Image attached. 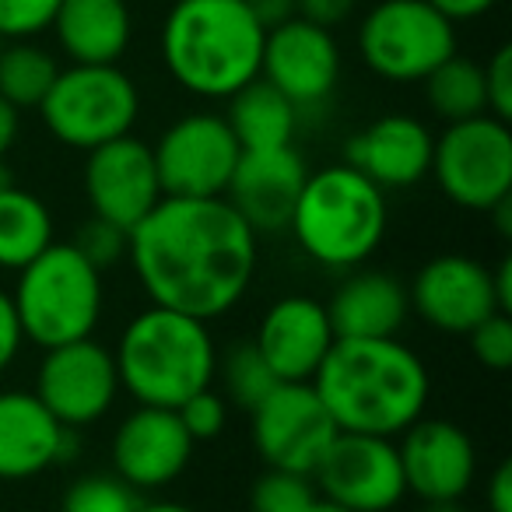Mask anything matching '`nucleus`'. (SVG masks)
I'll list each match as a JSON object with an SVG mask.
<instances>
[{"label": "nucleus", "mask_w": 512, "mask_h": 512, "mask_svg": "<svg viewBox=\"0 0 512 512\" xmlns=\"http://www.w3.org/2000/svg\"><path fill=\"white\" fill-rule=\"evenodd\" d=\"M127 260L151 306L211 323L246 299L260 235L225 197H162L127 232Z\"/></svg>", "instance_id": "1"}, {"label": "nucleus", "mask_w": 512, "mask_h": 512, "mask_svg": "<svg viewBox=\"0 0 512 512\" xmlns=\"http://www.w3.org/2000/svg\"><path fill=\"white\" fill-rule=\"evenodd\" d=\"M313 390L341 432L397 439L425 418L432 376L400 337L334 341L316 369Z\"/></svg>", "instance_id": "2"}, {"label": "nucleus", "mask_w": 512, "mask_h": 512, "mask_svg": "<svg viewBox=\"0 0 512 512\" xmlns=\"http://www.w3.org/2000/svg\"><path fill=\"white\" fill-rule=\"evenodd\" d=\"M267 29L246 0H176L162 22V64L179 88L228 99L260 78Z\"/></svg>", "instance_id": "3"}, {"label": "nucleus", "mask_w": 512, "mask_h": 512, "mask_svg": "<svg viewBox=\"0 0 512 512\" xmlns=\"http://www.w3.org/2000/svg\"><path fill=\"white\" fill-rule=\"evenodd\" d=\"M113 358L120 390L144 407L176 411L186 397L214 383L218 344L197 316L148 306L123 327Z\"/></svg>", "instance_id": "4"}, {"label": "nucleus", "mask_w": 512, "mask_h": 512, "mask_svg": "<svg viewBox=\"0 0 512 512\" xmlns=\"http://www.w3.org/2000/svg\"><path fill=\"white\" fill-rule=\"evenodd\" d=\"M386 225V190L348 162L309 172L288 221L302 253L327 271H355L372 260L386 239Z\"/></svg>", "instance_id": "5"}, {"label": "nucleus", "mask_w": 512, "mask_h": 512, "mask_svg": "<svg viewBox=\"0 0 512 512\" xmlns=\"http://www.w3.org/2000/svg\"><path fill=\"white\" fill-rule=\"evenodd\" d=\"M11 302L25 341L36 348L50 351L81 341L95 334L106 309L102 271H95L71 242H53L18 271Z\"/></svg>", "instance_id": "6"}, {"label": "nucleus", "mask_w": 512, "mask_h": 512, "mask_svg": "<svg viewBox=\"0 0 512 512\" xmlns=\"http://www.w3.org/2000/svg\"><path fill=\"white\" fill-rule=\"evenodd\" d=\"M39 113L60 144L92 151L134 130L141 92L116 64H71L57 74Z\"/></svg>", "instance_id": "7"}, {"label": "nucleus", "mask_w": 512, "mask_h": 512, "mask_svg": "<svg viewBox=\"0 0 512 512\" xmlns=\"http://www.w3.org/2000/svg\"><path fill=\"white\" fill-rule=\"evenodd\" d=\"M358 53L376 78L414 85L456 53V22L428 0H379L358 25Z\"/></svg>", "instance_id": "8"}, {"label": "nucleus", "mask_w": 512, "mask_h": 512, "mask_svg": "<svg viewBox=\"0 0 512 512\" xmlns=\"http://www.w3.org/2000/svg\"><path fill=\"white\" fill-rule=\"evenodd\" d=\"M442 197L463 211L491 214L512 200V130L491 113L449 123L432 148V169Z\"/></svg>", "instance_id": "9"}, {"label": "nucleus", "mask_w": 512, "mask_h": 512, "mask_svg": "<svg viewBox=\"0 0 512 512\" xmlns=\"http://www.w3.org/2000/svg\"><path fill=\"white\" fill-rule=\"evenodd\" d=\"M155 155L162 197H225L242 148L218 113H190L165 127Z\"/></svg>", "instance_id": "10"}, {"label": "nucleus", "mask_w": 512, "mask_h": 512, "mask_svg": "<svg viewBox=\"0 0 512 512\" xmlns=\"http://www.w3.org/2000/svg\"><path fill=\"white\" fill-rule=\"evenodd\" d=\"M249 418H253L249 425L253 446L267 467L309 477L341 432L313 383H278L249 411Z\"/></svg>", "instance_id": "11"}, {"label": "nucleus", "mask_w": 512, "mask_h": 512, "mask_svg": "<svg viewBox=\"0 0 512 512\" xmlns=\"http://www.w3.org/2000/svg\"><path fill=\"white\" fill-rule=\"evenodd\" d=\"M36 393L64 428H88L113 411L120 397L116 358L95 337L50 348L39 362Z\"/></svg>", "instance_id": "12"}, {"label": "nucleus", "mask_w": 512, "mask_h": 512, "mask_svg": "<svg viewBox=\"0 0 512 512\" xmlns=\"http://www.w3.org/2000/svg\"><path fill=\"white\" fill-rule=\"evenodd\" d=\"M313 484L320 498L351 512H390L407 495L397 442L358 432H337L316 463Z\"/></svg>", "instance_id": "13"}, {"label": "nucleus", "mask_w": 512, "mask_h": 512, "mask_svg": "<svg viewBox=\"0 0 512 512\" xmlns=\"http://www.w3.org/2000/svg\"><path fill=\"white\" fill-rule=\"evenodd\" d=\"M260 78L271 81L295 109L327 102L341 81V46L334 32L299 15L267 29Z\"/></svg>", "instance_id": "14"}, {"label": "nucleus", "mask_w": 512, "mask_h": 512, "mask_svg": "<svg viewBox=\"0 0 512 512\" xmlns=\"http://www.w3.org/2000/svg\"><path fill=\"white\" fill-rule=\"evenodd\" d=\"M407 299H411V313H418V320L453 337H467L477 323L502 313L495 285H491V271L481 260L463 253L432 256L407 285Z\"/></svg>", "instance_id": "15"}, {"label": "nucleus", "mask_w": 512, "mask_h": 512, "mask_svg": "<svg viewBox=\"0 0 512 512\" xmlns=\"http://www.w3.org/2000/svg\"><path fill=\"white\" fill-rule=\"evenodd\" d=\"M85 197L92 214L130 232L162 200L151 144L134 134H123L88 151Z\"/></svg>", "instance_id": "16"}, {"label": "nucleus", "mask_w": 512, "mask_h": 512, "mask_svg": "<svg viewBox=\"0 0 512 512\" xmlns=\"http://www.w3.org/2000/svg\"><path fill=\"white\" fill-rule=\"evenodd\" d=\"M193 446L176 411L137 404L113 435V470L134 491H155L183 477Z\"/></svg>", "instance_id": "17"}, {"label": "nucleus", "mask_w": 512, "mask_h": 512, "mask_svg": "<svg viewBox=\"0 0 512 512\" xmlns=\"http://www.w3.org/2000/svg\"><path fill=\"white\" fill-rule=\"evenodd\" d=\"M400 470H404L407 495L421 502L463 498L474 488L477 449L460 425L446 418H418L400 432Z\"/></svg>", "instance_id": "18"}, {"label": "nucleus", "mask_w": 512, "mask_h": 512, "mask_svg": "<svg viewBox=\"0 0 512 512\" xmlns=\"http://www.w3.org/2000/svg\"><path fill=\"white\" fill-rule=\"evenodd\" d=\"M306 176V158L292 144L242 151L239 162H235L232 183L225 190V200L246 218V225L256 235L285 232Z\"/></svg>", "instance_id": "19"}, {"label": "nucleus", "mask_w": 512, "mask_h": 512, "mask_svg": "<svg viewBox=\"0 0 512 512\" xmlns=\"http://www.w3.org/2000/svg\"><path fill=\"white\" fill-rule=\"evenodd\" d=\"M334 341L337 334L330 323L327 302L313 299V295L278 299L264 313L253 337L278 383H313L316 369L334 348Z\"/></svg>", "instance_id": "20"}, {"label": "nucleus", "mask_w": 512, "mask_h": 512, "mask_svg": "<svg viewBox=\"0 0 512 512\" xmlns=\"http://www.w3.org/2000/svg\"><path fill=\"white\" fill-rule=\"evenodd\" d=\"M78 456V432L64 428L32 390H0V481H25Z\"/></svg>", "instance_id": "21"}, {"label": "nucleus", "mask_w": 512, "mask_h": 512, "mask_svg": "<svg viewBox=\"0 0 512 512\" xmlns=\"http://www.w3.org/2000/svg\"><path fill=\"white\" fill-rule=\"evenodd\" d=\"M432 148L435 134L428 123L407 113H390L351 137L344 162L372 179L379 190H411L432 169Z\"/></svg>", "instance_id": "22"}, {"label": "nucleus", "mask_w": 512, "mask_h": 512, "mask_svg": "<svg viewBox=\"0 0 512 512\" xmlns=\"http://www.w3.org/2000/svg\"><path fill=\"white\" fill-rule=\"evenodd\" d=\"M337 341H369L397 337L411 316L407 285L386 271H344V281L327 302Z\"/></svg>", "instance_id": "23"}, {"label": "nucleus", "mask_w": 512, "mask_h": 512, "mask_svg": "<svg viewBox=\"0 0 512 512\" xmlns=\"http://www.w3.org/2000/svg\"><path fill=\"white\" fill-rule=\"evenodd\" d=\"M50 29L71 64H120L134 36V18L127 0H60Z\"/></svg>", "instance_id": "24"}, {"label": "nucleus", "mask_w": 512, "mask_h": 512, "mask_svg": "<svg viewBox=\"0 0 512 512\" xmlns=\"http://www.w3.org/2000/svg\"><path fill=\"white\" fill-rule=\"evenodd\" d=\"M228 127L242 151L281 148L292 144L299 127V109L264 78H253L235 95H228Z\"/></svg>", "instance_id": "25"}, {"label": "nucleus", "mask_w": 512, "mask_h": 512, "mask_svg": "<svg viewBox=\"0 0 512 512\" xmlns=\"http://www.w3.org/2000/svg\"><path fill=\"white\" fill-rule=\"evenodd\" d=\"M53 246V214L43 197L8 183L0 186V271H22Z\"/></svg>", "instance_id": "26"}, {"label": "nucleus", "mask_w": 512, "mask_h": 512, "mask_svg": "<svg viewBox=\"0 0 512 512\" xmlns=\"http://www.w3.org/2000/svg\"><path fill=\"white\" fill-rule=\"evenodd\" d=\"M425 99L435 116L446 123H460L470 116L488 113V99H484V71L470 57H446L425 81Z\"/></svg>", "instance_id": "27"}, {"label": "nucleus", "mask_w": 512, "mask_h": 512, "mask_svg": "<svg viewBox=\"0 0 512 512\" xmlns=\"http://www.w3.org/2000/svg\"><path fill=\"white\" fill-rule=\"evenodd\" d=\"M60 64L50 50L15 39V43L0 46V95L22 113V109H39L50 85L57 81Z\"/></svg>", "instance_id": "28"}, {"label": "nucleus", "mask_w": 512, "mask_h": 512, "mask_svg": "<svg viewBox=\"0 0 512 512\" xmlns=\"http://www.w3.org/2000/svg\"><path fill=\"white\" fill-rule=\"evenodd\" d=\"M214 379H221V397L232 400L246 414L278 386V376L271 372L267 358L260 355L253 341H239L225 355H218Z\"/></svg>", "instance_id": "29"}, {"label": "nucleus", "mask_w": 512, "mask_h": 512, "mask_svg": "<svg viewBox=\"0 0 512 512\" xmlns=\"http://www.w3.org/2000/svg\"><path fill=\"white\" fill-rule=\"evenodd\" d=\"M320 498L313 477L267 467L249 488V512H309Z\"/></svg>", "instance_id": "30"}, {"label": "nucleus", "mask_w": 512, "mask_h": 512, "mask_svg": "<svg viewBox=\"0 0 512 512\" xmlns=\"http://www.w3.org/2000/svg\"><path fill=\"white\" fill-rule=\"evenodd\" d=\"M137 491L116 474H88L67 488L64 512H134Z\"/></svg>", "instance_id": "31"}, {"label": "nucleus", "mask_w": 512, "mask_h": 512, "mask_svg": "<svg viewBox=\"0 0 512 512\" xmlns=\"http://www.w3.org/2000/svg\"><path fill=\"white\" fill-rule=\"evenodd\" d=\"M71 246L85 256L95 271L106 274L109 267H116L120 260H127V228H120V225H113V221L92 214L85 225H78Z\"/></svg>", "instance_id": "32"}, {"label": "nucleus", "mask_w": 512, "mask_h": 512, "mask_svg": "<svg viewBox=\"0 0 512 512\" xmlns=\"http://www.w3.org/2000/svg\"><path fill=\"white\" fill-rule=\"evenodd\" d=\"M176 414L193 442H211V439H218L228 425V400L207 386V390L186 397L183 404L176 407Z\"/></svg>", "instance_id": "33"}, {"label": "nucleus", "mask_w": 512, "mask_h": 512, "mask_svg": "<svg viewBox=\"0 0 512 512\" xmlns=\"http://www.w3.org/2000/svg\"><path fill=\"white\" fill-rule=\"evenodd\" d=\"M470 355L491 372H505L512 365V316L495 313L484 323H477L467 334Z\"/></svg>", "instance_id": "34"}, {"label": "nucleus", "mask_w": 512, "mask_h": 512, "mask_svg": "<svg viewBox=\"0 0 512 512\" xmlns=\"http://www.w3.org/2000/svg\"><path fill=\"white\" fill-rule=\"evenodd\" d=\"M60 0H0V39H32L53 25Z\"/></svg>", "instance_id": "35"}, {"label": "nucleus", "mask_w": 512, "mask_h": 512, "mask_svg": "<svg viewBox=\"0 0 512 512\" xmlns=\"http://www.w3.org/2000/svg\"><path fill=\"white\" fill-rule=\"evenodd\" d=\"M481 71H484L488 113L495 116V120L509 123L512 120V46H498Z\"/></svg>", "instance_id": "36"}, {"label": "nucleus", "mask_w": 512, "mask_h": 512, "mask_svg": "<svg viewBox=\"0 0 512 512\" xmlns=\"http://www.w3.org/2000/svg\"><path fill=\"white\" fill-rule=\"evenodd\" d=\"M22 344H25V334H22V323H18L15 302H11L8 288H0V376L18 362Z\"/></svg>", "instance_id": "37"}, {"label": "nucleus", "mask_w": 512, "mask_h": 512, "mask_svg": "<svg viewBox=\"0 0 512 512\" xmlns=\"http://www.w3.org/2000/svg\"><path fill=\"white\" fill-rule=\"evenodd\" d=\"M351 8H355V0H295L299 18L323 25V29H334L337 22H344L351 15Z\"/></svg>", "instance_id": "38"}, {"label": "nucleus", "mask_w": 512, "mask_h": 512, "mask_svg": "<svg viewBox=\"0 0 512 512\" xmlns=\"http://www.w3.org/2000/svg\"><path fill=\"white\" fill-rule=\"evenodd\" d=\"M488 512H512V463H498L488 481Z\"/></svg>", "instance_id": "39"}, {"label": "nucleus", "mask_w": 512, "mask_h": 512, "mask_svg": "<svg viewBox=\"0 0 512 512\" xmlns=\"http://www.w3.org/2000/svg\"><path fill=\"white\" fill-rule=\"evenodd\" d=\"M432 8H439L449 22H470V18H481L495 8L498 0H428Z\"/></svg>", "instance_id": "40"}, {"label": "nucleus", "mask_w": 512, "mask_h": 512, "mask_svg": "<svg viewBox=\"0 0 512 512\" xmlns=\"http://www.w3.org/2000/svg\"><path fill=\"white\" fill-rule=\"evenodd\" d=\"M246 4L264 29H274V25H281V22H288V18L299 15V11H295V0H246Z\"/></svg>", "instance_id": "41"}, {"label": "nucleus", "mask_w": 512, "mask_h": 512, "mask_svg": "<svg viewBox=\"0 0 512 512\" xmlns=\"http://www.w3.org/2000/svg\"><path fill=\"white\" fill-rule=\"evenodd\" d=\"M18 130H22V120H18V109L11 106L4 95H0V162L8 158V151L15 148Z\"/></svg>", "instance_id": "42"}, {"label": "nucleus", "mask_w": 512, "mask_h": 512, "mask_svg": "<svg viewBox=\"0 0 512 512\" xmlns=\"http://www.w3.org/2000/svg\"><path fill=\"white\" fill-rule=\"evenodd\" d=\"M491 285H495V299H498V309L509 313L512 309V260L502 256V264L491 271Z\"/></svg>", "instance_id": "43"}, {"label": "nucleus", "mask_w": 512, "mask_h": 512, "mask_svg": "<svg viewBox=\"0 0 512 512\" xmlns=\"http://www.w3.org/2000/svg\"><path fill=\"white\" fill-rule=\"evenodd\" d=\"M134 512H193V509L183 502H162V498H158V502H141Z\"/></svg>", "instance_id": "44"}, {"label": "nucleus", "mask_w": 512, "mask_h": 512, "mask_svg": "<svg viewBox=\"0 0 512 512\" xmlns=\"http://www.w3.org/2000/svg\"><path fill=\"white\" fill-rule=\"evenodd\" d=\"M421 512H467V509H463L460 498H442V502H425Z\"/></svg>", "instance_id": "45"}, {"label": "nucleus", "mask_w": 512, "mask_h": 512, "mask_svg": "<svg viewBox=\"0 0 512 512\" xmlns=\"http://www.w3.org/2000/svg\"><path fill=\"white\" fill-rule=\"evenodd\" d=\"M309 512H351V509H344V505H337V502H327V498H316Z\"/></svg>", "instance_id": "46"}, {"label": "nucleus", "mask_w": 512, "mask_h": 512, "mask_svg": "<svg viewBox=\"0 0 512 512\" xmlns=\"http://www.w3.org/2000/svg\"><path fill=\"white\" fill-rule=\"evenodd\" d=\"M0 46H4V39H0Z\"/></svg>", "instance_id": "47"}]
</instances>
